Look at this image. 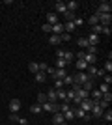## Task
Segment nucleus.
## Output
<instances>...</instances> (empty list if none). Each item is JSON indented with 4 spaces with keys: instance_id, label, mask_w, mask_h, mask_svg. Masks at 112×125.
<instances>
[{
    "instance_id": "9b49d317",
    "label": "nucleus",
    "mask_w": 112,
    "mask_h": 125,
    "mask_svg": "<svg viewBox=\"0 0 112 125\" xmlns=\"http://www.w3.org/2000/svg\"><path fill=\"white\" fill-rule=\"evenodd\" d=\"M51 28H52V34H54V36H60V34H64V22H62V21L56 22V24H52Z\"/></svg>"
},
{
    "instance_id": "79ce46f5",
    "label": "nucleus",
    "mask_w": 112,
    "mask_h": 125,
    "mask_svg": "<svg viewBox=\"0 0 112 125\" xmlns=\"http://www.w3.org/2000/svg\"><path fill=\"white\" fill-rule=\"evenodd\" d=\"M101 99H103V101H107V103L110 104V101H112V94H110V92H108V94H103Z\"/></svg>"
},
{
    "instance_id": "a878e982",
    "label": "nucleus",
    "mask_w": 112,
    "mask_h": 125,
    "mask_svg": "<svg viewBox=\"0 0 112 125\" xmlns=\"http://www.w3.org/2000/svg\"><path fill=\"white\" fill-rule=\"evenodd\" d=\"M90 95L93 97L92 101H101V97H103V94L99 92V90H93V92H90Z\"/></svg>"
},
{
    "instance_id": "a19ab883",
    "label": "nucleus",
    "mask_w": 112,
    "mask_h": 125,
    "mask_svg": "<svg viewBox=\"0 0 112 125\" xmlns=\"http://www.w3.org/2000/svg\"><path fill=\"white\" fill-rule=\"evenodd\" d=\"M99 92H101V94H108V92H110V90H108V84L103 82L101 86H99Z\"/></svg>"
},
{
    "instance_id": "423d86ee",
    "label": "nucleus",
    "mask_w": 112,
    "mask_h": 125,
    "mask_svg": "<svg viewBox=\"0 0 112 125\" xmlns=\"http://www.w3.org/2000/svg\"><path fill=\"white\" fill-rule=\"evenodd\" d=\"M82 60H84L88 65H95L97 56H95V54H90V52H86V51H84V56H82Z\"/></svg>"
},
{
    "instance_id": "09e8293b",
    "label": "nucleus",
    "mask_w": 112,
    "mask_h": 125,
    "mask_svg": "<svg viewBox=\"0 0 112 125\" xmlns=\"http://www.w3.org/2000/svg\"><path fill=\"white\" fill-rule=\"evenodd\" d=\"M101 34H105V36H110V34H112L110 26H105V28H103V32H101Z\"/></svg>"
},
{
    "instance_id": "ea45409f",
    "label": "nucleus",
    "mask_w": 112,
    "mask_h": 125,
    "mask_svg": "<svg viewBox=\"0 0 112 125\" xmlns=\"http://www.w3.org/2000/svg\"><path fill=\"white\" fill-rule=\"evenodd\" d=\"M64 88V80H58V78H56V80H54V90H62Z\"/></svg>"
},
{
    "instance_id": "39448f33",
    "label": "nucleus",
    "mask_w": 112,
    "mask_h": 125,
    "mask_svg": "<svg viewBox=\"0 0 112 125\" xmlns=\"http://www.w3.org/2000/svg\"><path fill=\"white\" fill-rule=\"evenodd\" d=\"M52 123L54 125H69L67 121L64 120V114H62V112H56V114L52 116Z\"/></svg>"
},
{
    "instance_id": "7ed1b4c3",
    "label": "nucleus",
    "mask_w": 112,
    "mask_h": 125,
    "mask_svg": "<svg viewBox=\"0 0 112 125\" xmlns=\"http://www.w3.org/2000/svg\"><path fill=\"white\" fill-rule=\"evenodd\" d=\"M73 114H75V118L84 120V121H90V120H92V114H90V112H84V110H80L79 106H77V108H73Z\"/></svg>"
},
{
    "instance_id": "5701e85b",
    "label": "nucleus",
    "mask_w": 112,
    "mask_h": 125,
    "mask_svg": "<svg viewBox=\"0 0 112 125\" xmlns=\"http://www.w3.org/2000/svg\"><path fill=\"white\" fill-rule=\"evenodd\" d=\"M75 99V92L73 90H65V103H71Z\"/></svg>"
},
{
    "instance_id": "c03bdc74",
    "label": "nucleus",
    "mask_w": 112,
    "mask_h": 125,
    "mask_svg": "<svg viewBox=\"0 0 112 125\" xmlns=\"http://www.w3.org/2000/svg\"><path fill=\"white\" fill-rule=\"evenodd\" d=\"M103 82L110 86V84H112V75H105V77H103Z\"/></svg>"
},
{
    "instance_id": "393cba45",
    "label": "nucleus",
    "mask_w": 112,
    "mask_h": 125,
    "mask_svg": "<svg viewBox=\"0 0 112 125\" xmlns=\"http://www.w3.org/2000/svg\"><path fill=\"white\" fill-rule=\"evenodd\" d=\"M77 69H79V71H86V69H88V63H86L84 60H77Z\"/></svg>"
},
{
    "instance_id": "a18cd8bd",
    "label": "nucleus",
    "mask_w": 112,
    "mask_h": 125,
    "mask_svg": "<svg viewBox=\"0 0 112 125\" xmlns=\"http://www.w3.org/2000/svg\"><path fill=\"white\" fill-rule=\"evenodd\" d=\"M60 39L62 41H71V36L69 34H60Z\"/></svg>"
},
{
    "instance_id": "cd10ccee",
    "label": "nucleus",
    "mask_w": 112,
    "mask_h": 125,
    "mask_svg": "<svg viewBox=\"0 0 112 125\" xmlns=\"http://www.w3.org/2000/svg\"><path fill=\"white\" fill-rule=\"evenodd\" d=\"M30 112H32V114H41L43 110H41V104H32V106H30Z\"/></svg>"
},
{
    "instance_id": "ddd939ff",
    "label": "nucleus",
    "mask_w": 112,
    "mask_h": 125,
    "mask_svg": "<svg viewBox=\"0 0 112 125\" xmlns=\"http://www.w3.org/2000/svg\"><path fill=\"white\" fill-rule=\"evenodd\" d=\"M64 30H65V34H69V36H71V34L75 32V24L71 21H65L64 22Z\"/></svg>"
},
{
    "instance_id": "603ef678",
    "label": "nucleus",
    "mask_w": 112,
    "mask_h": 125,
    "mask_svg": "<svg viewBox=\"0 0 112 125\" xmlns=\"http://www.w3.org/2000/svg\"><path fill=\"white\" fill-rule=\"evenodd\" d=\"M10 120H11V121H17V120H19V116H17V114H11Z\"/></svg>"
},
{
    "instance_id": "b1692460",
    "label": "nucleus",
    "mask_w": 112,
    "mask_h": 125,
    "mask_svg": "<svg viewBox=\"0 0 112 125\" xmlns=\"http://www.w3.org/2000/svg\"><path fill=\"white\" fill-rule=\"evenodd\" d=\"M54 65H56L54 69H65V65H69V63L65 62V60H58V58H56V63H54Z\"/></svg>"
},
{
    "instance_id": "a211bd4d",
    "label": "nucleus",
    "mask_w": 112,
    "mask_h": 125,
    "mask_svg": "<svg viewBox=\"0 0 112 125\" xmlns=\"http://www.w3.org/2000/svg\"><path fill=\"white\" fill-rule=\"evenodd\" d=\"M34 78H36V82H45V80H47V73H43V71H37V73L34 75Z\"/></svg>"
},
{
    "instance_id": "f257e3e1",
    "label": "nucleus",
    "mask_w": 112,
    "mask_h": 125,
    "mask_svg": "<svg viewBox=\"0 0 112 125\" xmlns=\"http://www.w3.org/2000/svg\"><path fill=\"white\" fill-rule=\"evenodd\" d=\"M73 78H75V84H79V86H82V84L88 82V80H93V78H92L90 75L86 73V71H79V73L75 75Z\"/></svg>"
},
{
    "instance_id": "dca6fc26",
    "label": "nucleus",
    "mask_w": 112,
    "mask_h": 125,
    "mask_svg": "<svg viewBox=\"0 0 112 125\" xmlns=\"http://www.w3.org/2000/svg\"><path fill=\"white\" fill-rule=\"evenodd\" d=\"M47 101H49V103H56V101H58V97H56V90H49Z\"/></svg>"
},
{
    "instance_id": "2f4dec72",
    "label": "nucleus",
    "mask_w": 112,
    "mask_h": 125,
    "mask_svg": "<svg viewBox=\"0 0 112 125\" xmlns=\"http://www.w3.org/2000/svg\"><path fill=\"white\" fill-rule=\"evenodd\" d=\"M86 22H88L90 26H95V24H99V19H97V17L93 15V13H92V17H90V19H88Z\"/></svg>"
},
{
    "instance_id": "58836bf2",
    "label": "nucleus",
    "mask_w": 112,
    "mask_h": 125,
    "mask_svg": "<svg viewBox=\"0 0 112 125\" xmlns=\"http://www.w3.org/2000/svg\"><path fill=\"white\" fill-rule=\"evenodd\" d=\"M103 71L110 75V71H112V62H110V60H107V63H105V69H103Z\"/></svg>"
},
{
    "instance_id": "4c0bfd02",
    "label": "nucleus",
    "mask_w": 112,
    "mask_h": 125,
    "mask_svg": "<svg viewBox=\"0 0 112 125\" xmlns=\"http://www.w3.org/2000/svg\"><path fill=\"white\" fill-rule=\"evenodd\" d=\"M67 110H71L69 103H62V104H60V112H62V114H64V112H67Z\"/></svg>"
},
{
    "instance_id": "6e6552de",
    "label": "nucleus",
    "mask_w": 112,
    "mask_h": 125,
    "mask_svg": "<svg viewBox=\"0 0 112 125\" xmlns=\"http://www.w3.org/2000/svg\"><path fill=\"white\" fill-rule=\"evenodd\" d=\"M95 11H99V13H110V11H112V4H110V2H101Z\"/></svg>"
},
{
    "instance_id": "37998d69",
    "label": "nucleus",
    "mask_w": 112,
    "mask_h": 125,
    "mask_svg": "<svg viewBox=\"0 0 112 125\" xmlns=\"http://www.w3.org/2000/svg\"><path fill=\"white\" fill-rule=\"evenodd\" d=\"M64 17L67 19V21H73V19H75V13H73V11H65Z\"/></svg>"
},
{
    "instance_id": "4468645a",
    "label": "nucleus",
    "mask_w": 112,
    "mask_h": 125,
    "mask_svg": "<svg viewBox=\"0 0 112 125\" xmlns=\"http://www.w3.org/2000/svg\"><path fill=\"white\" fill-rule=\"evenodd\" d=\"M65 8H67V11H73L79 10V2H75V0H69V2H65Z\"/></svg>"
},
{
    "instance_id": "f03ea898",
    "label": "nucleus",
    "mask_w": 112,
    "mask_h": 125,
    "mask_svg": "<svg viewBox=\"0 0 112 125\" xmlns=\"http://www.w3.org/2000/svg\"><path fill=\"white\" fill-rule=\"evenodd\" d=\"M93 15L99 19V24H101V26H110V21H112L110 13H99V11H95Z\"/></svg>"
},
{
    "instance_id": "8fccbe9b",
    "label": "nucleus",
    "mask_w": 112,
    "mask_h": 125,
    "mask_svg": "<svg viewBox=\"0 0 112 125\" xmlns=\"http://www.w3.org/2000/svg\"><path fill=\"white\" fill-rule=\"evenodd\" d=\"M17 123H19V125H28V120H24V118H19V120H17Z\"/></svg>"
},
{
    "instance_id": "1a4fd4ad",
    "label": "nucleus",
    "mask_w": 112,
    "mask_h": 125,
    "mask_svg": "<svg viewBox=\"0 0 112 125\" xmlns=\"http://www.w3.org/2000/svg\"><path fill=\"white\" fill-rule=\"evenodd\" d=\"M65 11H67L65 2H54V13H56V15H58V13H62V15H64Z\"/></svg>"
},
{
    "instance_id": "4be33fe9",
    "label": "nucleus",
    "mask_w": 112,
    "mask_h": 125,
    "mask_svg": "<svg viewBox=\"0 0 112 125\" xmlns=\"http://www.w3.org/2000/svg\"><path fill=\"white\" fill-rule=\"evenodd\" d=\"M64 60H65L67 63H71V62L75 60V54H73L71 51H65V52H64Z\"/></svg>"
},
{
    "instance_id": "0eeeda50",
    "label": "nucleus",
    "mask_w": 112,
    "mask_h": 125,
    "mask_svg": "<svg viewBox=\"0 0 112 125\" xmlns=\"http://www.w3.org/2000/svg\"><path fill=\"white\" fill-rule=\"evenodd\" d=\"M19 110H21V101L19 99H11L10 101V112L11 114H17Z\"/></svg>"
},
{
    "instance_id": "f3484780",
    "label": "nucleus",
    "mask_w": 112,
    "mask_h": 125,
    "mask_svg": "<svg viewBox=\"0 0 112 125\" xmlns=\"http://www.w3.org/2000/svg\"><path fill=\"white\" fill-rule=\"evenodd\" d=\"M86 39H88V43H90V45H93V47H97V43H99V36H95V34H90Z\"/></svg>"
},
{
    "instance_id": "f704fd0d",
    "label": "nucleus",
    "mask_w": 112,
    "mask_h": 125,
    "mask_svg": "<svg viewBox=\"0 0 112 125\" xmlns=\"http://www.w3.org/2000/svg\"><path fill=\"white\" fill-rule=\"evenodd\" d=\"M92 28H93V32H92V34H95V36H99V34L103 32V28H105V26H101V24H95V26H92Z\"/></svg>"
},
{
    "instance_id": "20e7f679",
    "label": "nucleus",
    "mask_w": 112,
    "mask_h": 125,
    "mask_svg": "<svg viewBox=\"0 0 112 125\" xmlns=\"http://www.w3.org/2000/svg\"><path fill=\"white\" fill-rule=\"evenodd\" d=\"M92 106H93V101H92L90 97H88V99H82V101H80V104H79V108L84 110V112H90Z\"/></svg>"
},
{
    "instance_id": "c756f323",
    "label": "nucleus",
    "mask_w": 112,
    "mask_h": 125,
    "mask_svg": "<svg viewBox=\"0 0 112 125\" xmlns=\"http://www.w3.org/2000/svg\"><path fill=\"white\" fill-rule=\"evenodd\" d=\"M56 97H58L62 103H65V90L62 88V90H56Z\"/></svg>"
},
{
    "instance_id": "473e14b6",
    "label": "nucleus",
    "mask_w": 112,
    "mask_h": 125,
    "mask_svg": "<svg viewBox=\"0 0 112 125\" xmlns=\"http://www.w3.org/2000/svg\"><path fill=\"white\" fill-rule=\"evenodd\" d=\"M101 118H105V120H107L108 123H110V121H112V110H110V108H108V110H105Z\"/></svg>"
},
{
    "instance_id": "2eb2a0df",
    "label": "nucleus",
    "mask_w": 112,
    "mask_h": 125,
    "mask_svg": "<svg viewBox=\"0 0 112 125\" xmlns=\"http://www.w3.org/2000/svg\"><path fill=\"white\" fill-rule=\"evenodd\" d=\"M75 95H77V97H80V99H88V97H90V92H86V90L79 88L77 92H75Z\"/></svg>"
},
{
    "instance_id": "f8f14e48",
    "label": "nucleus",
    "mask_w": 112,
    "mask_h": 125,
    "mask_svg": "<svg viewBox=\"0 0 112 125\" xmlns=\"http://www.w3.org/2000/svg\"><path fill=\"white\" fill-rule=\"evenodd\" d=\"M103 112H105V110H103L101 106H97V104H93V106H92V110H90L92 118H101V116H103Z\"/></svg>"
},
{
    "instance_id": "49530a36",
    "label": "nucleus",
    "mask_w": 112,
    "mask_h": 125,
    "mask_svg": "<svg viewBox=\"0 0 112 125\" xmlns=\"http://www.w3.org/2000/svg\"><path fill=\"white\" fill-rule=\"evenodd\" d=\"M43 32H47V34H52V28H51V24H43Z\"/></svg>"
},
{
    "instance_id": "aec40b11",
    "label": "nucleus",
    "mask_w": 112,
    "mask_h": 125,
    "mask_svg": "<svg viewBox=\"0 0 112 125\" xmlns=\"http://www.w3.org/2000/svg\"><path fill=\"white\" fill-rule=\"evenodd\" d=\"M28 71H30L32 75H36L37 71H39V63H36V62H30V63H28Z\"/></svg>"
},
{
    "instance_id": "bb28decb",
    "label": "nucleus",
    "mask_w": 112,
    "mask_h": 125,
    "mask_svg": "<svg viewBox=\"0 0 112 125\" xmlns=\"http://www.w3.org/2000/svg\"><path fill=\"white\" fill-rule=\"evenodd\" d=\"M64 120L67 121V123H69L71 120H75V114H73V108L71 110H67V112H64Z\"/></svg>"
},
{
    "instance_id": "6ab92c4d",
    "label": "nucleus",
    "mask_w": 112,
    "mask_h": 125,
    "mask_svg": "<svg viewBox=\"0 0 112 125\" xmlns=\"http://www.w3.org/2000/svg\"><path fill=\"white\" fill-rule=\"evenodd\" d=\"M77 45H79L80 49H88V47H90V43H88L86 37H79V39H77Z\"/></svg>"
},
{
    "instance_id": "e433bc0d",
    "label": "nucleus",
    "mask_w": 112,
    "mask_h": 125,
    "mask_svg": "<svg viewBox=\"0 0 112 125\" xmlns=\"http://www.w3.org/2000/svg\"><path fill=\"white\" fill-rule=\"evenodd\" d=\"M73 82H75V78H73V75H67V77L64 78V86H65V84H67V86H71V84H73Z\"/></svg>"
},
{
    "instance_id": "3c124183",
    "label": "nucleus",
    "mask_w": 112,
    "mask_h": 125,
    "mask_svg": "<svg viewBox=\"0 0 112 125\" xmlns=\"http://www.w3.org/2000/svg\"><path fill=\"white\" fill-rule=\"evenodd\" d=\"M95 77H105V71H103V69H97V73H95Z\"/></svg>"
},
{
    "instance_id": "9d476101",
    "label": "nucleus",
    "mask_w": 112,
    "mask_h": 125,
    "mask_svg": "<svg viewBox=\"0 0 112 125\" xmlns=\"http://www.w3.org/2000/svg\"><path fill=\"white\" fill-rule=\"evenodd\" d=\"M56 22H60V19H58V15L54 13V11H49L47 13V24H56Z\"/></svg>"
},
{
    "instance_id": "de8ad7c7",
    "label": "nucleus",
    "mask_w": 112,
    "mask_h": 125,
    "mask_svg": "<svg viewBox=\"0 0 112 125\" xmlns=\"http://www.w3.org/2000/svg\"><path fill=\"white\" fill-rule=\"evenodd\" d=\"M47 69H49V63H45V62H41V63H39V71H43V73H45Z\"/></svg>"
},
{
    "instance_id": "412c9836",
    "label": "nucleus",
    "mask_w": 112,
    "mask_h": 125,
    "mask_svg": "<svg viewBox=\"0 0 112 125\" xmlns=\"http://www.w3.org/2000/svg\"><path fill=\"white\" fill-rule=\"evenodd\" d=\"M49 43H51V45H60V43H62V39H60V36H49Z\"/></svg>"
},
{
    "instance_id": "c85d7f7f",
    "label": "nucleus",
    "mask_w": 112,
    "mask_h": 125,
    "mask_svg": "<svg viewBox=\"0 0 112 125\" xmlns=\"http://www.w3.org/2000/svg\"><path fill=\"white\" fill-rule=\"evenodd\" d=\"M82 90H86V92H92L93 90V80H88V82H84L82 86H80Z\"/></svg>"
},
{
    "instance_id": "c9c22d12",
    "label": "nucleus",
    "mask_w": 112,
    "mask_h": 125,
    "mask_svg": "<svg viewBox=\"0 0 112 125\" xmlns=\"http://www.w3.org/2000/svg\"><path fill=\"white\" fill-rule=\"evenodd\" d=\"M71 22H73V24H75V28H77V26H82V24H84V19H80V17H75V19H73Z\"/></svg>"
},
{
    "instance_id": "72a5a7b5",
    "label": "nucleus",
    "mask_w": 112,
    "mask_h": 125,
    "mask_svg": "<svg viewBox=\"0 0 112 125\" xmlns=\"http://www.w3.org/2000/svg\"><path fill=\"white\" fill-rule=\"evenodd\" d=\"M47 103V94H37V104Z\"/></svg>"
},
{
    "instance_id": "7c9ffc66",
    "label": "nucleus",
    "mask_w": 112,
    "mask_h": 125,
    "mask_svg": "<svg viewBox=\"0 0 112 125\" xmlns=\"http://www.w3.org/2000/svg\"><path fill=\"white\" fill-rule=\"evenodd\" d=\"M86 73H88V75H90L92 78H93V77H95V73H97V67H95V65H88V69H86Z\"/></svg>"
}]
</instances>
